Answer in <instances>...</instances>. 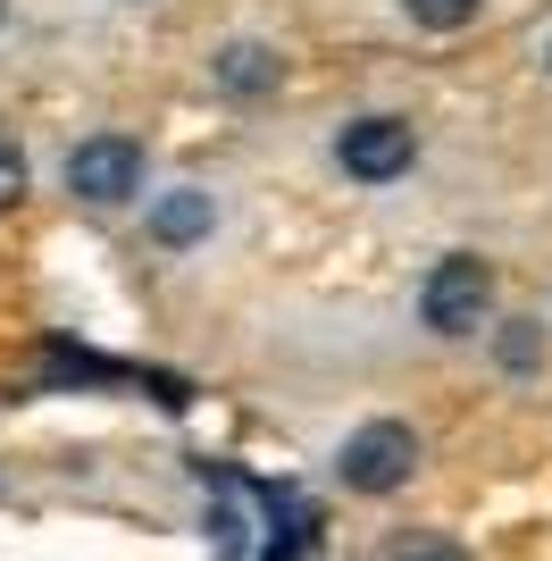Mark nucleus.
Masks as SVG:
<instances>
[{
	"mask_svg": "<svg viewBox=\"0 0 552 561\" xmlns=\"http://www.w3.org/2000/svg\"><path fill=\"white\" fill-rule=\"evenodd\" d=\"M418 328L460 344V335H485L494 328V260L478 252H444L427 277H418Z\"/></svg>",
	"mask_w": 552,
	"mask_h": 561,
	"instance_id": "obj_1",
	"label": "nucleus"
},
{
	"mask_svg": "<svg viewBox=\"0 0 552 561\" xmlns=\"http://www.w3.org/2000/svg\"><path fill=\"white\" fill-rule=\"evenodd\" d=\"M326 160L344 168L352 185H402L418 168V126L402 110H360V117H344L335 135H326Z\"/></svg>",
	"mask_w": 552,
	"mask_h": 561,
	"instance_id": "obj_2",
	"label": "nucleus"
},
{
	"mask_svg": "<svg viewBox=\"0 0 552 561\" xmlns=\"http://www.w3.org/2000/svg\"><path fill=\"white\" fill-rule=\"evenodd\" d=\"M411 469H418V427L411 420H368V427H352L344 445H335V486L368 494V503L402 494Z\"/></svg>",
	"mask_w": 552,
	"mask_h": 561,
	"instance_id": "obj_3",
	"label": "nucleus"
},
{
	"mask_svg": "<svg viewBox=\"0 0 552 561\" xmlns=\"http://www.w3.org/2000/svg\"><path fill=\"white\" fill-rule=\"evenodd\" d=\"M142 142L135 135H117V126H101V135H84V142H68V193L84 202V210H126L142 193Z\"/></svg>",
	"mask_w": 552,
	"mask_h": 561,
	"instance_id": "obj_4",
	"label": "nucleus"
},
{
	"mask_svg": "<svg viewBox=\"0 0 552 561\" xmlns=\"http://www.w3.org/2000/svg\"><path fill=\"white\" fill-rule=\"evenodd\" d=\"M142 234H151L160 252H193V243H209V234H218V193H209V185H168V193H151Z\"/></svg>",
	"mask_w": 552,
	"mask_h": 561,
	"instance_id": "obj_5",
	"label": "nucleus"
},
{
	"mask_svg": "<svg viewBox=\"0 0 552 561\" xmlns=\"http://www.w3.org/2000/svg\"><path fill=\"white\" fill-rule=\"evenodd\" d=\"M209 84L227 101H268L276 84H285V50L260 43V34H234V43L209 50Z\"/></svg>",
	"mask_w": 552,
	"mask_h": 561,
	"instance_id": "obj_6",
	"label": "nucleus"
},
{
	"mask_svg": "<svg viewBox=\"0 0 552 561\" xmlns=\"http://www.w3.org/2000/svg\"><path fill=\"white\" fill-rule=\"evenodd\" d=\"M494 369L503 377H536L544 369V352H552V335H544V319H494Z\"/></svg>",
	"mask_w": 552,
	"mask_h": 561,
	"instance_id": "obj_7",
	"label": "nucleus"
},
{
	"mask_svg": "<svg viewBox=\"0 0 552 561\" xmlns=\"http://www.w3.org/2000/svg\"><path fill=\"white\" fill-rule=\"evenodd\" d=\"M402 18H411L418 34H469V25L485 18V0H402Z\"/></svg>",
	"mask_w": 552,
	"mask_h": 561,
	"instance_id": "obj_8",
	"label": "nucleus"
},
{
	"mask_svg": "<svg viewBox=\"0 0 552 561\" xmlns=\"http://www.w3.org/2000/svg\"><path fill=\"white\" fill-rule=\"evenodd\" d=\"M393 561H469L452 537H436V528H402L393 537Z\"/></svg>",
	"mask_w": 552,
	"mask_h": 561,
	"instance_id": "obj_9",
	"label": "nucleus"
},
{
	"mask_svg": "<svg viewBox=\"0 0 552 561\" xmlns=\"http://www.w3.org/2000/svg\"><path fill=\"white\" fill-rule=\"evenodd\" d=\"M18 193H25V142L0 126V202H18Z\"/></svg>",
	"mask_w": 552,
	"mask_h": 561,
	"instance_id": "obj_10",
	"label": "nucleus"
},
{
	"mask_svg": "<svg viewBox=\"0 0 552 561\" xmlns=\"http://www.w3.org/2000/svg\"><path fill=\"white\" fill-rule=\"evenodd\" d=\"M0 25H9V0H0Z\"/></svg>",
	"mask_w": 552,
	"mask_h": 561,
	"instance_id": "obj_11",
	"label": "nucleus"
},
{
	"mask_svg": "<svg viewBox=\"0 0 552 561\" xmlns=\"http://www.w3.org/2000/svg\"><path fill=\"white\" fill-rule=\"evenodd\" d=\"M126 9H151V0H126Z\"/></svg>",
	"mask_w": 552,
	"mask_h": 561,
	"instance_id": "obj_12",
	"label": "nucleus"
},
{
	"mask_svg": "<svg viewBox=\"0 0 552 561\" xmlns=\"http://www.w3.org/2000/svg\"><path fill=\"white\" fill-rule=\"evenodd\" d=\"M544 68H552V50H544Z\"/></svg>",
	"mask_w": 552,
	"mask_h": 561,
	"instance_id": "obj_13",
	"label": "nucleus"
}]
</instances>
